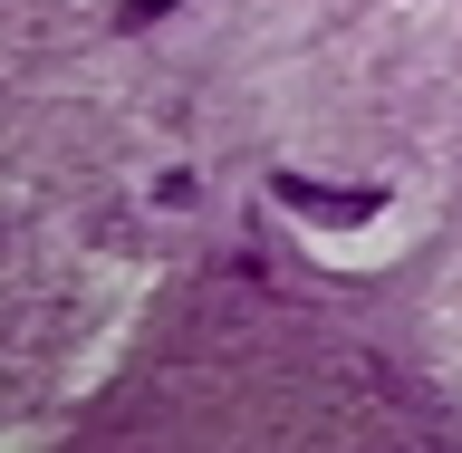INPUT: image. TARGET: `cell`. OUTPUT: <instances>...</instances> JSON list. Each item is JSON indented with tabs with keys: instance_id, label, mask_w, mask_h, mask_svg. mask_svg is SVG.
<instances>
[{
	"instance_id": "6da1fadb",
	"label": "cell",
	"mask_w": 462,
	"mask_h": 453,
	"mask_svg": "<svg viewBox=\"0 0 462 453\" xmlns=\"http://www.w3.org/2000/svg\"><path fill=\"white\" fill-rule=\"evenodd\" d=\"M270 193L289 203V212H309V222L328 231H356L385 212V184H318V174H270Z\"/></svg>"
},
{
	"instance_id": "7a4b0ae2",
	"label": "cell",
	"mask_w": 462,
	"mask_h": 453,
	"mask_svg": "<svg viewBox=\"0 0 462 453\" xmlns=\"http://www.w3.org/2000/svg\"><path fill=\"white\" fill-rule=\"evenodd\" d=\"M164 10H183V0H116V29H154Z\"/></svg>"
}]
</instances>
